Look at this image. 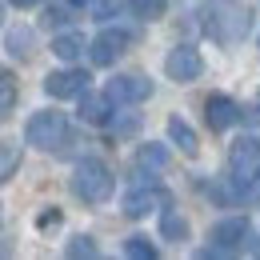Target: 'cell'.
I'll return each mask as SVG.
<instances>
[{
    "mask_svg": "<svg viewBox=\"0 0 260 260\" xmlns=\"http://www.w3.org/2000/svg\"><path fill=\"white\" fill-rule=\"evenodd\" d=\"M108 96L116 100V104H140V100L152 96V84L144 76H116L108 84Z\"/></svg>",
    "mask_w": 260,
    "mask_h": 260,
    "instance_id": "30bf717a",
    "label": "cell"
},
{
    "mask_svg": "<svg viewBox=\"0 0 260 260\" xmlns=\"http://www.w3.org/2000/svg\"><path fill=\"white\" fill-rule=\"evenodd\" d=\"M252 120H260V96H256V104H252V112H248Z\"/></svg>",
    "mask_w": 260,
    "mask_h": 260,
    "instance_id": "4316f807",
    "label": "cell"
},
{
    "mask_svg": "<svg viewBox=\"0 0 260 260\" xmlns=\"http://www.w3.org/2000/svg\"><path fill=\"white\" fill-rule=\"evenodd\" d=\"M168 136H172V144H180V152L184 156H196L200 152V140H196V132L180 120V116H168Z\"/></svg>",
    "mask_w": 260,
    "mask_h": 260,
    "instance_id": "4fadbf2b",
    "label": "cell"
},
{
    "mask_svg": "<svg viewBox=\"0 0 260 260\" xmlns=\"http://www.w3.org/2000/svg\"><path fill=\"white\" fill-rule=\"evenodd\" d=\"M136 168L148 172V176L164 172V168H168V148H160V144H140V152H136Z\"/></svg>",
    "mask_w": 260,
    "mask_h": 260,
    "instance_id": "7c38bea8",
    "label": "cell"
},
{
    "mask_svg": "<svg viewBox=\"0 0 260 260\" xmlns=\"http://www.w3.org/2000/svg\"><path fill=\"white\" fill-rule=\"evenodd\" d=\"M124 256H132V260H152V256H156V244H152L148 236H128V240H124Z\"/></svg>",
    "mask_w": 260,
    "mask_h": 260,
    "instance_id": "ac0fdd59",
    "label": "cell"
},
{
    "mask_svg": "<svg viewBox=\"0 0 260 260\" xmlns=\"http://www.w3.org/2000/svg\"><path fill=\"white\" fill-rule=\"evenodd\" d=\"M72 4H80V8H84V4H88V8H92V4H96V0H72Z\"/></svg>",
    "mask_w": 260,
    "mask_h": 260,
    "instance_id": "83f0119b",
    "label": "cell"
},
{
    "mask_svg": "<svg viewBox=\"0 0 260 260\" xmlns=\"http://www.w3.org/2000/svg\"><path fill=\"white\" fill-rule=\"evenodd\" d=\"M112 132H116V136H128V132H136V116H124V120H116V124H112Z\"/></svg>",
    "mask_w": 260,
    "mask_h": 260,
    "instance_id": "603a6c76",
    "label": "cell"
},
{
    "mask_svg": "<svg viewBox=\"0 0 260 260\" xmlns=\"http://www.w3.org/2000/svg\"><path fill=\"white\" fill-rule=\"evenodd\" d=\"M68 256H96V244H92L88 236H76V240L68 244Z\"/></svg>",
    "mask_w": 260,
    "mask_h": 260,
    "instance_id": "7402d4cb",
    "label": "cell"
},
{
    "mask_svg": "<svg viewBox=\"0 0 260 260\" xmlns=\"http://www.w3.org/2000/svg\"><path fill=\"white\" fill-rule=\"evenodd\" d=\"M128 44H132V32H124V28H108V32H100L96 40L88 44V52H92L96 64H112Z\"/></svg>",
    "mask_w": 260,
    "mask_h": 260,
    "instance_id": "ba28073f",
    "label": "cell"
},
{
    "mask_svg": "<svg viewBox=\"0 0 260 260\" xmlns=\"http://www.w3.org/2000/svg\"><path fill=\"white\" fill-rule=\"evenodd\" d=\"M240 116H244V112H240V104H236L232 96H220V92H216V96L204 100V120H208V128H212V132L232 128Z\"/></svg>",
    "mask_w": 260,
    "mask_h": 260,
    "instance_id": "52a82bcc",
    "label": "cell"
},
{
    "mask_svg": "<svg viewBox=\"0 0 260 260\" xmlns=\"http://www.w3.org/2000/svg\"><path fill=\"white\" fill-rule=\"evenodd\" d=\"M164 72H168V80H176V84H192L196 76L204 72V56H200L196 48H188V44H180V48L168 52Z\"/></svg>",
    "mask_w": 260,
    "mask_h": 260,
    "instance_id": "277c9868",
    "label": "cell"
},
{
    "mask_svg": "<svg viewBox=\"0 0 260 260\" xmlns=\"http://www.w3.org/2000/svg\"><path fill=\"white\" fill-rule=\"evenodd\" d=\"M72 192L80 196L84 204H104L112 196V172H108V164L80 160L76 172H72Z\"/></svg>",
    "mask_w": 260,
    "mask_h": 260,
    "instance_id": "6da1fadb",
    "label": "cell"
},
{
    "mask_svg": "<svg viewBox=\"0 0 260 260\" xmlns=\"http://www.w3.org/2000/svg\"><path fill=\"white\" fill-rule=\"evenodd\" d=\"M244 236H248V220L244 216H228V220H220L212 228V248H204V256H224L236 244H244Z\"/></svg>",
    "mask_w": 260,
    "mask_h": 260,
    "instance_id": "8992f818",
    "label": "cell"
},
{
    "mask_svg": "<svg viewBox=\"0 0 260 260\" xmlns=\"http://www.w3.org/2000/svg\"><path fill=\"white\" fill-rule=\"evenodd\" d=\"M228 172H232V180H236L240 188L256 180L260 176V136L232 140V148H228Z\"/></svg>",
    "mask_w": 260,
    "mask_h": 260,
    "instance_id": "3957f363",
    "label": "cell"
},
{
    "mask_svg": "<svg viewBox=\"0 0 260 260\" xmlns=\"http://www.w3.org/2000/svg\"><path fill=\"white\" fill-rule=\"evenodd\" d=\"M48 224H60V212H56V208H52V212H44V216H40V228H48Z\"/></svg>",
    "mask_w": 260,
    "mask_h": 260,
    "instance_id": "d4e9b609",
    "label": "cell"
},
{
    "mask_svg": "<svg viewBox=\"0 0 260 260\" xmlns=\"http://www.w3.org/2000/svg\"><path fill=\"white\" fill-rule=\"evenodd\" d=\"M16 164H20V144L4 140V144H0V180H12Z\"/></svg>",
    "mask_w": 260,
    "mask_h": 260,
    "instance_id": "e0dca14e",
    "label": "cell"
},
{
    "mask_svg": "<svg viewBox=\"0 0 260 260\" xmlns=\"http://www.w3.org/2000/svg\"><path fill=\"white\" fill-rule=\"evenodd\" d=\"M68 136V120L64 112H36L32 120H28V128H24V140L32 144V148H44V152H52V148H60Z\"/></svg>",
    "mask_w": 260,
    "mask_h": 260,
    "instance_id": "7a4b0ae2",
    "label": "cell"
},
{
    "mask_svg": "<svg viewBox=\"0 0 260 260\" xmlns=\"http://www.w3.org/2000/svg\"><path fill=\"white\" fill-rule=\"evenodd\" d=\"M160 236L172 240V244H184V240H188V220H184L176 208H168V212L160 216Z\"/></svg>",
    "mask_w": 260,
    "mask_h": 260,
    "instance_id": "5bb4252c",
    "label": "cell"
},
{
    "mask_svg": "<svg viewBox=\"0 0 260 260\" xmlns=\"http://www.w3.org/2000/svg\"><path fill=\"white\" fill-rule=\"evenodd\" d=\"M128 4L136 8V16L156 20V16H164V4H168V0H128Z\"/></svg>",
    "mask_w": 260,
    "mask_h": 260,
    "instance_id": "ffe728a7",
    "label": "cell"
},
{
    "mask_svg": "<svg viewBox=\"0 0 260 260\" xmlns=\"http://www.w3.org/2000/svg\"><path fill=\"white\" fill-rule=\"evenodd\" d=\"M172 204V196L164 192V188H136V192L124 196V216H148L152 208H168Z\"/></svg>",
    "mask_w": 260,
    "mask_h": 260,
    "instance_id": "9c48e42d",
    "label": "cell"
},
{
    "mask_svg": "<svg viewBox=\"0 0 260 260\" xmlns=\"http://www.w3.org/2000/svg\"><path fill=\"white\" fill-rule=\"evenodd\" d=\"M32 44H36L32 28H8V52L12 56H32Z\"/></svg>",
    "mask_w": 260,
    "mask_h": 260,
    "instance_id": "2e32d148",
    "label": "cell"
},
{
    "mask_svg": "<svg viewBox=\"0 0 260 260\" xmlns=\"http://www.w3.org/2000/svg\"><path fill=\"white\" fill-rule=\"evenodd\" d=\"M8 4H16V8H32V4H40V0H8Z\"/></svg>",
    "mask_w": 260,
    "mask_h": 260,
    "instance_id": "484cf974",
    "label": "cell"
},
{
    "mask_svg": "<svg viewBox=\"0 0 260 260\" xmlns=\"http://www.w3.org/2000/svg\"><path fill=\"white\" fill-rule=\"evenodd\" d=\"M112 104H116V100L108 96V92H84V96H80V120H88V124H104Z\"/></svg>",
    "mask_w": 260,
    "mask_h": 260,
    "instance_id": "8fae6325",
    "label": "cell"
},
{
    "mask_svg": "<svg viewBox=\"0 0 260 260\" xmlns=\"http://www.w3.org/2000/svg\"><path fill=\"white\" fill-rule=\"evenodd\" d=\"M120 8H124V0H96V4H92V16H96V20H112Z\"/></svg>",
    "mask_w": 260,
    "mask_h": 260,
    "instance_id": "44dd1931",
    "label": "cell"
},
{
    "mask_svg": "<svg viewBox=\"0 0 260 260\" xmlns=\"http://www.w3.org/2000/svg\"><path fill=\"white\" fill-rule=\"evenodd\" d=\"M244 196H248V200H260V176L252 180V184H244Z\"/></svg>",
    "mask_w": 260,
    "mask_h": 260,
    "instance_id": "cb8c5ba5",
    "label": "cell"
},
{
    "mask_svg": "<svg viewBox=\"0 0 260 260\" xmlns=\"http://www.w3.org/2000/svg\"><path fill=\"white\" fill-rule=\"evenodd\" d=\"M252 252H256V256H260V244H252Z\"/></svg>",
    "mask_w": 260,
    "mask_h": 260,
    "instance_id": "f1b7e54d",
    "label": "cell"
},
{
    "mask_svg": "<svg viewBox=\"0 0 260 260\" xmlns=\"http://www.w3.org/2000/svg\"><path fill=\"white\" fill-rule=\"evenodd\" d=\"M88 72L84 68H64V72H48L44 76V92L52 100H68V96H84L88 92Z\"/></svg>",
    "mask_w": 260,
    "mask_h": 260,
    "instance_id": "5b68a950",
    "label": "cell"
},
{
    "mask_svg": "<svg viewBox=\"0 0 260 260\" xmlns=\"http://www.w3.org/2000/svg\"><path fill=\"white\" fill-rule=\"evenodd\" d=\"M52 52H56L60 60H76V56H84V36H76V32L56 36V40H52Z\"/></svg>",
    "mask_w": 260,
    "mask_h": 260,
    "instance_id": "9a60e30c",
    "label": "cell"
},
{
    "mask_svg": "<svg viewBox=\"0 0 260 260\" xmlns=\"http://www.w3.org/2000/svg\"><path fill=\"white\" fill-rule=\"evenodd\" d=\"M12 108H16V76L4 72V76H0V112L8 116Z\"/></svg>",
    "mask_w": 260,
    "mask_h": 260,
    "instance_id": "d6986e66",
    "label": "cell"
}]
</instances>
